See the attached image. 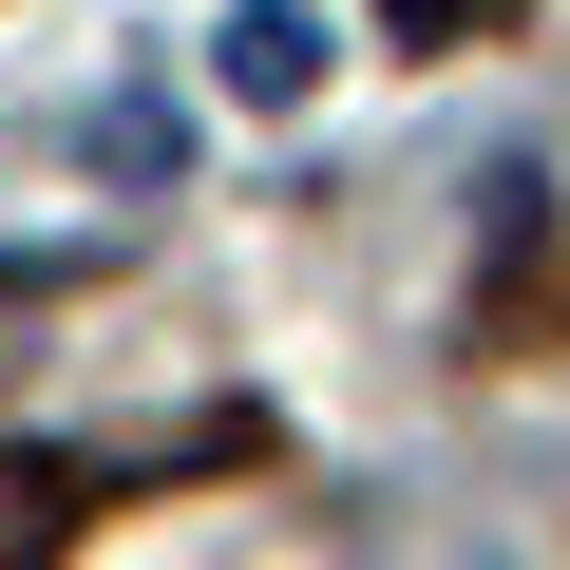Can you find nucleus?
<instances>
[{
    "mask_svg": "<svg viewBox=\"0 0 570 570\" xmlns=\"http://www.w3.org/2000/svg\"><path fill=\"white\" fill-rule=\"evenodd\" d=\"M305 77H324V58H305V20H285V0H247V20H228V96H247V115H285Z\"/></svg>",
    "mask_w": 570,
    "mask_h": 570,
    "instance_id": "f257e3e1",
    "label": "nucleus"
},
{
    "mask_svg": "<svg viewBox=\"0 0 570 570\" xmlns=\"http://www.w3.org/2000/svg\"><path fill=\"white\" fill-rule=\"evenodd\" d=\"M381 20H400V58H438V39H475V20H494V0H381Z\"/></svg>",
    "mask_w": 570,
    "mask_h": 570,
    "instance_id": "f03ea898",
    "label": "nucleus"
}]
</instances>
